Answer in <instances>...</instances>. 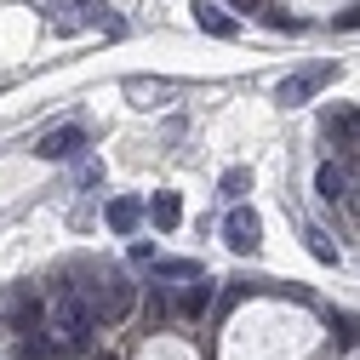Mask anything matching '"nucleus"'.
<instances>
[{
  "mask_svg": "<svg viewBox=\"0 0 360 360\" xmlns=\"http://www.w3.org/2000/svg\"><path fill=\"white\" fill-rule=\"evenodd\" d=\"M46 321H52V343H58V354H86V349H92V332H98V321H92V303H86L80 292H63V297H52Z\"/></svg>",
  "mask_w": 360,
  "mask_h": 360,
  "instance_id": "obj_1",
  "label": "nucleus"
},
{
  "mask_svg": "<svg viewBox=\"0 0 360 360\" xmlns=\"http://www.w3.org/2000/svg\"><path fill=\"white\" fill-rule=\"evenodd\" d=\"M332 80H338V63H309V69H297V75L281 80L275 98H281L286 109H297V103H309L314 92H321V86H332Z\"/></svg>",
  "mask_w": 360,
  "mask_h": 360,
  "instance_id": "obj_2",
  "label": "nucleus"
},
{
  "mask_svg": "<svg viewBox=\"0 0 360 360\" xmlns=\"http://www.w3.org/2000/svg\"><path fill=\"white\" fill-rule=\"evenodd\" d=\"M86 303H92V321H120V314L131 309V286L120 281V275H103L92 292H80Z\"/></svg>",
  "mask_w": 360,
  "mask_h": 360,
  "instance_id": "obj_3",
  "label": "nucleus"
},
{
  "mask_svg": "<svg viewBox=\"0 0 360 360\" xmlns=\"http://www.w3.org/2000/svg\"><path fill=\"white\" fill-rule=\"evenodd\" d=\"M223 240H229V252L252 257V252L263 246V223H257V212H252V206H235L229 217H223Z\"/></svg>",
  "mask_w": 360,
  "mask_h": 360,
  "instance_id": "obj_4",
  "label": "nucleus"
},
{
  "mask_svg": "<svg viewBox=\"0 0 360 360\" xmlns=\"http://www.w3.org/2000/svg\"><path fill=\"white\" fill-rule=\"evenodd\" d=\"M80 149H86V131H80V126H52L46 138L34 143V155H40V160H75Z\"/></svg>",
  "mask_w": 360,
  "mask_h": 360,
  "instance_id": "obj_5",
  "label": "nucleus"
},
{
  "mask_svg": "<svg viewBox=\"0 0 360 360\" xmlns=\"http://www.w3.org/2000/svg\"><path fill=\"white\" fill-rule=\"evenodd\" d=\"M212 297H217V292H212V281H206V275H195L184 292H177V303H172V309L184 314V321H200V314L212 309Z\"/></svg>",
  "mask_w": 360,
  "mask_h": 360,
  "instance_id": "obj_6",
  "label": "nucleus"
},
{
  "mask_svg": "<svg viewBox=\"0 0 360 360\" xmlns=\"http://www.w3.org/2000/svg\"><path fill=\"white\" fill-rule=\"evenodd\" d=\"M103 217H109L115 235H131V229L143 223V200H138V195H115V200L103 206Z\"/></svg>",
  "mask_w": 360,
  "mask_h": 360,
  "instance_id": "obj_7",
  "label": "nucleus"
},
{
  "mask_svg": "<svg viewBox=\"0 0 360 360\" xmlns=\"http://www.w3.org/2000/svg\"><path fill=\"white\" fill-rule=\"evenodd\" d=\"M143 217L155 223V229H177V223H184V200H177L172 189H160V195L143 206Z\"/></svg>",
  "mask_w": 360,
  "mask_h": 360,
  "instance_id": "obj_8",
  "label": "nucleus"
},
{
  "mask_svg": "<svg viewBox=\"0 0 360 360\" xmlns=\"http://www.w3.org/2000/svg\"><path fill=\"white\" fill-rule=\"evenodd\" d=\"M58 12H69V18H58V29H80V23H103L109 0H63Z\"/></svg>",
  "mask_w": 360,
  "mask_h": 360,
  "instance_id": "obj_9",
  "label": "nucleus"
},
{
  "mask_svg": "<svg viewBox=\"0 0 360 360\" xmlns=\"http://www.w3.org/2000/svg\"><path fill=\"white\" fill-rule=\"evenodd\" d=\"M0 314H6V321H18V332H29V326L40 321V303H34L29 292H6V297H0Z\"/></svg>",
  "mask_w": 360,
  "mask_h": 360,
  "instance_id": "obj_10",
  "label": "nucleus"
},
{
  "mask_svg": "<svg viewBox=\"0 0 360 360\" xmlns=\"http://www.w3.org/2000/svg\"><path fill=\"white\" fill-rule=\"evenodd\" d=\"M195 23H200L206 34H217V40H235V34H240V23H235L229 12H223V6H206V0L195 6Z\"/></svg>",
  "mask_w": 360,
  "mask_h": 360,
  "instance_id": "obj_11",
  "label": "nucleus"
},
{
  "mask_svg": "<svg viewBox=\"0 0 360 360\" xmlns=\"http://www.w3.org/2000/svg\"><path fill=\"white\" fill-rule=\"evenodd\" d=\"M172 80H126V98H138V109H155L160 98H172Z\"/></svg>",
  "mask_w": 360,
  "mask_h": 360,
  "instance_id": "obj_12",
  "label": "nucleus"
},
{
  "mask_svg": "<svg viewBox=\"0 0 360 360\" xmlns=\"http://www.w3.org/2000/svg\"><path fill=\"white\" fill-rule=\"evenodd\" d=\"M314 189H321V200H343V195H349V172L326 160L321 172H314Z\"/></svg>",
  "mask_w": 360,
  "mask_h": 360,
  "instance_id": "obj_13",
  "label": "nucleus"
},
{
  "mask_svg": "<svg viewBox=\"0 0 360 360\" xmlns=\"http://www.w3.org/2000/svg\"><path fill=\"white\" fill-rule=\"evenodd\" d=\"M326 326H332V343H338V349L360 343V314H343V309H332V314H326Z\"/></svg>",
  "mask_w": 360,
  "mask_h": 360,
  "instance_id": "obj_14",
  "label": "nucleus"
},
{
  "mask_svg": "<svg viewBox=\"0 0 360 360\" xmlns=\"http://www.w3.org/2000/svg\"><path fill=\"white\" fill-rule=\"evenodd\" d=\"M52 354H58L52 332H34L29 326V338H18V360H52Z\"/></svg>",
  "mask_w": 360,
  "mask_h": 360,
  "instance_id": "obj_15",
  "label": "nucleus"
},
{
  "mask_svg": "<svg viewBox=\"0 0 360 360\" xmlns=\"http://www.w3.org/2000/svg\"><path fill=\"white\" fill-rule=\"evenodd\" d=\"M326 131L343 138V143H360V109H332L326 115Z\"/></svg>",
  "mask_w": 360,
  "mask_h": 360,
  "instance_id": "obj_16",
  "label": "nucleus"
},
{
  "mask_svg": "<svg viewBox=\"0 0 360 360\" xmlns=\"http://www.w3.org/2000/svg\"><path fill=\"white\" fill-rule=\"evenodd\" d=\"M200 275V263L189 257H155V281H195Z\"/></svg>",
  "mask_w": 360,
  "mask_h": 360,
  "instance_id": "obj_17",
  "label": "nucleus"
},
{
  "mask_svg": "<svg viewBox=\"0 0 360 360\" xmlns=\"http://www.w3.org/2000/svg\"><path fill=\"white\" fill-rule=\"evenodd\" d=\"M303 240H309V257H314V263H338V246H332V235H326V229H314V223H309Z\"/></svg>",
  "mask_w": 360,
  "mask_h": 360,
  "instance_id": "obj_18",
  "label": "nucleus"
},
{
  "mask_svg": "<svg viewBox=\"0 0 360 360\" xmlns=\"http://www.w3.org/2000/svg\"><path fill=\"white\" fill-rule=\"evenodd\" d=\"M252 189V172L246 166H229V172H223V195H246Z\"/></svg>",
  "mask_w": 360,
  "mask_h": 360,
  "instance_id": "obj_19",
  "label": "nucleus"
},
{
  "mask_svg": "<svg viewBox=\"0 0 360 360\" xmlns=\"http://www.w3.org/2000/svg\"><path fill=\"white\" fill-rule=\"evenodd\" d=\"M269 29H281V34H297V18H286V12H269Z\"/></svg>",
  "mask_w": 360,
  "mask_h": 360,
  "instance_id": "obj_20",
  "label": "nucleus"
},
{
  "mask_svg": "<svg viewBox=\"0 0 360 360\" xmlns=\"http://www.w3.org/2000/svg\"><path fill=\"white\" fill-rule=\"evenodd\" d=\"M98 29H103L109 40H120V34H126V23H120V18H109V12H103V23H98Z\"/></svg>",
  "mask_w": 360,
  "mask_h": 360,
  "instance_id": "obj_21",
  "label": "nucleus"
},
{
  "mask_svg": "<svg viewBox=\"0 0 360 360\" xmlns=\"http://www.w3.org/2000/svg\"><path fill=\"white\" fill-rule=\"evenodd\" d=\"M338 29H360V6H354V12H343V18H338Z\"/></svg>",
  "mask_w": 360,
  "mask_h": 360,
  "instance_id": "obj_22",
  "label": "nucleus"
},
{
  "mask_svg": "<svg viewBox=\"0 0 360 360\" xmlns=\"http://www.w3.org/2000/svg\"><path fill=\"white\" fill-rule=\"evenodd\" d=\"M229 6H240V12H257V6H263V0H229Z\"/></svg>",
  "mask_w": 360,
  "mask_h": 360,
  "instance_id": "obj_23",
  "label": "nucleus"
},
{
  "mask_svg": "<svg viewBox=\"0 0 360 360\" xmlns=\"http://www.w3.org/2000/svg\"><path fill=\"white\" fill-rule=\"evenodd\" d=\"M29 6H63V0H29Z\"/></svg>",
  "mask_w": 360,
  "mask_h": 360,
  "instance_id": "obj_24",
  "label": "nucleus"
},
{
  "mask_svg": "<svg viewBox=\"0 0 360 360\" xmlns=\"http://www.w3.org/2000/svg\"><path fill=\"white\" fill-rule=\"evenodd\" d=\"M92 360H120V354H92Z\"/></svg>",
  "mask_w": 360,
  "mask_h": 360,
  "instance_id": "obj_25",
  "label": "nucleus"
}]
</instances>
